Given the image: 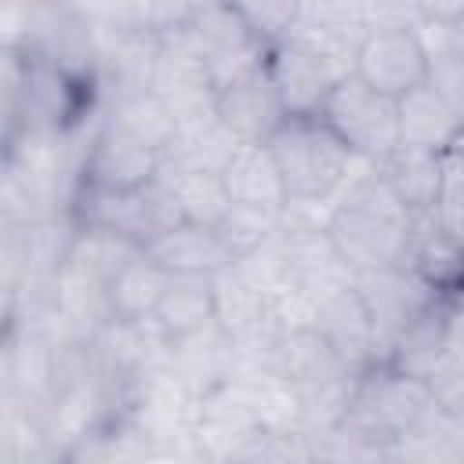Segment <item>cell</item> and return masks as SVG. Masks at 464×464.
Here are the masks:
<instances>
[{"mask_svg": "<svg viewBox=\"0 0 464 464\" xmlns=\"http://www.w3.org/2000/svg\"><path fill=\"white\" fill-rule=\"evenodd\" d=\"M185 33L203 51L218 87L265 65V58H268V47L250 33L239 4H218V0L192 4V18H188Z\"/></svg>", "mask_w": 464, "mask_h": 464, "instance_id": "cell-9", "label": "cell"}, {"mask_svg": "<svg viewBox=\"0 0 464 464\" xmlns=\"http://www.w3.org/2000/svg\"><path fill=\"white\" fill-rule=\"evenodd\" d=\"M319 116L359 160L381 167L399 149V102L373 91L355 72L330 91Z\"/></svg>", "mask_w": 464, "mask_h": 464, "instance_id": "cell-6", "label": "cell"}, {"mask_svg": "<svg viewBox=\"0 0 464 464\" xmlns=\"http://www.w3.org/2000/svg\"><path fill=\"white\" fill-rule=\"evenodd\" d=\"M214 112L243 145H265L286 120V109L268 76V65H257L221 83L214 94Z\"/></svg>", "mask_w": 464, "mask_h": 464, "instance_id": "cell-14", "label": "cell"}, {"mask_svg": "<svg viewBox=\"0 0 464 464\" xmlns=\"http://www.w3.org/2000/svg\"><path fill=\"white\" fill-rule=\"evenodd\" d=\"M141 246L123 239V236H112V232H91V228H80L76 232V243L65 257V268L109 286L116 279V272L138 254Z\"/></svg>", "mask_w": 464, "mask_h": 464, "instance_id": "cell-31", "label": "cell"}, {"mask_svg": "<svg viewBox=\"0 0 464 464\" xmlns=\"http://www.w3.org/2000/svg\"><path fill=\"white\" fill-rule=\"evenodd\" d=\"M102 123L156 156H167L178 138V120H174L170 105L152 91H134V94L105 102Z\"/></svg>", "mask_w": 464, "mask_h": 464, "instance_id": "cell-19", "label": "cell"}, {"mask_svg": "<svg viewBox=\"0 0 464 464\" xmlns=\"http://www.w3.org/2000/svg\"><path fill=\"white\" fill-rule=\"evenodd\" d=\"M381 174L413 218H428V214H435V203H439V192H442L446 156L420 152V149H395L381 163Z\"/></svg>", "mask_w": 464, "mask_h": 464, "instance_id": "cell-24", "label": "cell"}, {"mask_svg": "<svg viewBox=\"0 0 464 464\" xmlns=\"http://www.w3.org/2000/svg\"><path fill=\"white\" fill-rule=\"evenodd\" d=\"M355 76L395 102L424 87L431 76V62L417 36V25L366 29L355 47Z\"/></svg>", "mask_w": 464, "mask_h": 464, "instance_id": "cell-10", "label": "cell"}, {"mask_svg": "<svg viewBox=\"0 0 464 464\" xmlns=\"http://www.w3.org/2000/svg\"><path fill=\"white\" fill-rule=\"evenodd\" d=\"M442 348L450 362L464 366V294L442 297Z\"/></svg>", "mask_w": 464, "mask_h": 464, "instance_id": "cell-40", "label": "cell"}, {"mask_svg": "<svg viewBox=\"0 0 464 464\" xmlns=\"http://www.w3.org/2000/svg\"><path fill=\"white\" fill-rule=\"evenodd\" d=\"M450 439H453V446H457V453L464 457V413H457V417H450Z\"/></svg>", "mask_w": 464, "mask_h": 464, "instance_id": "cell-43", "label": "cell"}, {"mask_svg": "<svg viewBox=\"0 0 464 464\" xmlns=\"http://www.w3.org/2000/svg\"><path fill=\"white\" fill-rule=\"evenodd\" d=\"M460 152H464V145H460Z\"/></svg>", "mask_w": 464, "mask_h": 464, "instance_id": "cell-45", "label": "cell"}, {"mask_svg": "<svg viewBox=\"0 0 464 464\" xmlns=\"http://www.w3.org/2000/svg\"><path fill=\"white\" fill-rule=\"evenodd\" d=\"M152 326L167 341H181L214 326V276H170Z\"/></svg>", "mask_w": 464, "mask_h": 464, "instance_id": "cell-26", "label": "cell"}, {"mask_svg": "<svg viewBox=\"0 0 464 464\" xmlns=\"http://www.w3.org/2000/svg\"><path fill=\"white\" fill-rule=\"evenodd\" d=\"M160 170H163V156L120 138L98 120L80 149L76 185L98 192H141L160 178Z\"/></svg>", "mask_w": 464, "mask_h": 464, "instance_id": "cell-11", "label": "cell"}, {"mask_svg": "<svg viewBox=\"0 0 464 464\" xmlns=\"http://www.w3.org/2000/svg\"><path fill=\"white\" fill-rule=\"evenodd\" d=\"M149 91L160 94L170 105L174 120L214 112V94H218L214 72H210L203 51L192 44V36L185 29L160 40V54H156Z\"/></svg>", "mask_w": 464, "mask_h": 464, "instance_id": "cell-12", "label": "cell"}, {"mask_svg": "<svg viewBox=\"0 0 464 464\" xmlns=\"http://www.w3.org/2000/svg\"><path fill=\"white\" fill-rule=\"evenodd\" d=\"M214 323L228 334V341H243L276 326L272 301L254 290L236 268L214 276Z\"/></svg>", "mask_w": 464, "mask_h": 464, "instance_id": "cell-28", "label": "cell"}, {"mask_svg": "<svg viewBox=\"0 0 464 464\" xmlns=\"http://www.w3.org/2000/svg\"><path fill=\"white\" fill-rule=\"evenodd\" d=\"M442 410L431 399L428 384L420 377H410L388 362L366 366L362 373H355L352 384V399H348V413L344 420L359 431H366L370 439L395 446L399 439L428 428L431 420H439Z\"/></svg>", "mask_w": 464, "mask_h": 464, "instance_id": "cell-4", "label": "cell"}, {"mask_svg": "<svg viewBox=\"0 0 464 464\" xmlns=\"http://www.w3.org/2000/svg\"><path fill=\"white\" fill-rule=\"evenodd\" d=\"M355 290L373 323V366L384 362L395 337L439 301V294L406 265L362 272V276H355Z\"/></svg>", "mask_w": 464, "mask_h": 464, "instance_id": "cell-8", "label": "cell"}, {"mask_svg": "<svg viewBox=\"0 0 464 464\" xmlns=\"http://www.w3.org/2000/svg\"><path fill=\"white\" fill-rule=\"evenodd\" d=\"M424 384H428L431 399L439 402V410H442L446 417L464 413V366L442 359V362L431 370V377H428Z\"/></svg>", "mask_w": 464, "mask_h": 464, "instance_id": "cell-39", "label": "cell"}, {"mask_svg": "<svg viewBox=\"0 0 464 464\" xmlns=\"http://www.w3.org/2000/svg\"><path fill=\"white\" fill-rule=\"evenodd\" d=\"M232 268H236L254 290H261L268 301H276L279 294L294 290V272H290V254H286L283 232H276L268 243H261L257 250H250L246 257H239Z\"/></svg>", "mask_w": 464, "mask_h": 464, "instance_id": "cell-32", "label": "cell"}, {"mask_svg": "<svg viewBox=\"0 0 464 464\" xmlns=\"http://www.w3.org/2000/svg\"><path fill=\"white\" fill-rule=\"evenodd\" d=\"M170 286V272L152 261L145 250H138L109 283V304H112V319L123 323H152L163 294Z\"/></svg>", "mask_w": 464, "mask_h": 464, "instance_id": "cell-25", "label": "cell"}, {"mask_svg": "<svg viewBox=\"0 0 464 464\" xmlns=\"http://www.w3.org/2000/svg\"><path fill=\"white\" fill-rule=\"evenodd\" d=\"M442 359H446V348H442V297H439L424 315H417L395 337V344H392V352H388L384 362L395 366V370H402V373H410V377L428 381L431 370Z\"/></svg>", "mask_w": 464, "mask_h": 464, "instance_id": "cell-30", "label": "cell"}, {"mask_svg": "<svg viewBox=\"0 0 464 464\" xmlns=\"http://www.w3.org/2000/svg\"><path fill=\"white\" fill-rule=\"evenodd\" d=\"M167 366L188 384V392L196 399H203L207 392L221 388L232 381V370H236V359H232V341L228 334L214 323L192 337H181V341H170V352H167Z\"/></svg>", "mask_w": 464, "mask_h": 464, "instance_id": "cell-20", "label": "cell"}, {"mask_svg": "<svg viewBox=\"0 0 464 464\" xmlns=\"http://www.w3.org/2000/svg\"><path fill=\"white\" fill-rule=\"evenodd\" d=\"M265 65L286 116H319L330 91L355 72V44L297 18V29L268 51Z\"/></svg>", "mask_w": 464, "mask_h": 464, "instance_id": "cell-2", "label": "cell"}, {"mask_svg": "<svg viewBox=\"0 0 464 464\" xmlns=\"http://www.w3.org/2000/svg\"><path fill=\"white\" fill-rule=\"evenodd\" d=\"M312 326L330 341V348L337 352L348 373H362L366 366H373V323L355 283L323 297L315 304Z\"/></svg>", "mask_w": 464, "mask_h": 464, "instance_id": "cell-16", "label": "cell"}, {"mask_svg": "<svg viewBox=\"0 0 464 464\" xmlns=\"http://www.w3.org/2000/svg\"><path fill=\"white\" fill-rule=\"evenodd\" d=\"M265 435L268 428L232 381L207 392L196 406L192 446L203 464H243L265 442Z\"/></svg>", "mask_w": 464, "mask_h": 464, "instance_id": "cell-7", "label": "cell"}, {"mask_svg": "<svg viewBox=\"0 0 464 464\" xmlns=\"http://www.w3.org/2000/svg\"><path fill=\"white\" fill-rule=\"evenodd\" d=\"M160 181L167 185V192H170L181 221H188V225L218 228L225 221V214L232 210V199H228V188H225L221 174H207V170L163 163Z\"/></svg>", "mask_w": 464, "mask_h": 464, "instance_id": "cell-27", "label": "cell"}, {"mask_svg": "<svg viewBox=\"0 0 464 464\" xmlns=\"http://www.w3.org/2000/svg\"><path fill=\"white\" fill-rule=\"evenodd\" d=\"M460 145H464V120L431 83L399 98V149L446 156Z\"/></svg>", "mask_w": 464, "mask_h": 464, "instance_id": "cell-17", "label": "cell"}, {"mask_svg": "<svg viewBox=\"0 0 464 464\" xmlns=\"http://www.w3.org/2000/svg\"><path fill=\"white\" fill-rule=\"evenodd\" d=\"M453 40H457V51L464 54V18L457 22V29H453Z\"/></svg>", "mask_w": 464, "mask_h": 464, "instance_id": "cell-44", "label": "cell"}, {"mask_svg": "<svg viewBox=\"0 0 464 464\" xmlns=\"http://www.w3.org/2000/svg\"><path fill=\"white\" fill-rule=\"evenodd\" d=\"M279 178L286 185V203H330L352 178L359 156L323 123V116H286L279 130L265 141Z\"/></svg>", "mask_w": 464, "mask_h": 464, "instance_id": "cell-3", "label": "cell"}, {"mask_svg": "<svg viewBox=\"0 0 464 464\" xmlns=\"http://www.w3.org/2000/svg\"><path fill=\"white\" fill-rule=\"evenodd\" d=\"M196 406L199 399L163 362L127 384L120 399V424L145 446H181L192 442Z\"/></svg>", "mask_w": 464, "mask_h": 464, "instance_id": "cell-5", "label": "cell"}, {"mask_svg": "<svg viewBox=\"0 0 464 464\" xmlns=\"http://www.w3.org/2000/svg\"><path fill=\"white\" fill-rule=\"evenodd\" d=\"M232 384L246 395L268 431H304V399L290 381L276 377L265 366H254L232 373Z\"/></svg>", "mask_w": 464, "mask_h": 464, "instance_id": "cell-29", "label": "cell"}, {"mask_svg": "<svg viewBox=\"0 0 464 464\" xmlns=\"http://www.w3.org/2000/svg\"><path fill=\"white\" fill-rule=\"evenodd\" d=\"M406 268H413L439 297L464 294V243L453 239L431 214L413 221Z\"/></svg>", "mask_w": 464, "mask_h": 464, "instance_id": "cell-21", "label": "cell"}, {"mask_svg": "<svg viewBox=\"0 0 464 464\" xmlns=\"http://www.w3.org/2000/svg\"><path fill=\"white\" fill-rule=\"evenodd\" d=\"M453 239L464 243V152L453 149L446 152V174H442V192L431 214Z\"/></svg>", "mask_w": 464, "mask_h": 464, "instance_id": "cell-36", "label": "cell"}, {"mask_svg": "<svg viewBox=\"0 0 464 464\" xmlns=\"http://www.w3.org/2000/svg\"><path fill=\"white\" fill-rule=\"evenodd\" d=\"M413 214L406 203L392 192L381 167L370 160H359L352 178L334 199L326 236L341 261L362 276L381 268L406 265L410 239H413Z\"/></svg>", "mask_w": 464, "mask_h": 464, "instance_id": "cell-1", "label": "cell"}, {"mask_svg": "<svg viewBox=\"0 0 464 464\" xmlns=\"http://www.w3.org/2000/svg\"><path fill=\"white\" fill-rule=\"evenodd\" d=\"M221 181L228 188L232 207H250V210H268V214H283L286 207V185L279 178V167L268 145H239Z\"/></svg>", "mask_w": 464, "mask_h": 464, "instance_id": "cell-22", "label": "cell"}, {"mask_svg": "<svg viewBox=\"0 0 464 464\" xmlns=\"http://www.w3.org/2000/svg\"><path fill=\"white\" fill-rule=\"evenodd\" d=\"M265 370H272L276 377L290 381L297 392H312L323 388L330 381L341 377H355L344 370V362L337 359V352L330 348V341L315 330V326H286L276 334Z\"/></svg>", "mask_w": 464, "mask_h": 464, "instance_id": "cell-15", "label": "cell"}, {"mask_svg": "<svg viewBox=\"0 0 464 464\" xmlns=\"http://www.w3.org/2000/svg\"><path fill=\"white\" fill-rule=\"evenodd\" d=\"M239 145L243 141L218 120V112H203V116L178 120V138H174L170 152L163 156V163L192 167V170H207V174H225V167L232 163Z\"/></svg>", "mask_w": 464, "mask_h": 464, "instance_id": "cell-23", "label": "cell"}, {"mask_svg": "<svg viewBox=\"0 0 464 464\" xmlns=\"http://www.w3.org/2000/svg\"><path fill=\"white\" fill-rule=\"evenodd\" d=\"M145 254L152 261H160L170 276H221L236 265V257L225 246L218 228L188 225V221L163 232L156 243L145 246Z\"/></svg>", "mask_w": 464, "mask_h": 464, "instance_id": "cell-18", "label": "cell"}, {"mask_svg": "<svg viewBox=\"0 0 464 464\" xmlns=\"http://www.w3.org/2000/svg\"><path fill=\"white\" fill-rule=\"evenodd\" d=\"M225 246L232 250V257H246L250 250H257L261 243H268L279 232V214L268 210H250V207H232L225 214V221L218 225Z\"/></svg>", "mask_w": 464, "mask_h": 464, "instance_id": "cell-34", "label": "cell"}, {"mask_svg": "<svg viewBox=\"0 0 464 464\" xmlns=\"http://www.w3.org/2000/svg\"><path fill=\"white\" fill-rule=\"evenodd\" d=\"M250 33L272 51L276 44H283L301 18V4H286V0H261V4H239Z\"/></svg>", "mask_w": 464, "mask_h": 464, "instance_id": "cell-35", "label": "cell"}, {"mask_svg": "<svg viewBox=\"0 0 464 464\" xmlns=\"http://www.w3.org/2000/svg\"><path fill=\"white\" fill-rule=\"evenodd\" d=\"M243 464H319L315 439L308 431H268Z\"/></svg>", "mask_w": 464, "mask_h": 464, "instance_id": "cell-37", "label": "cell"}, {"mask_svg": "<svg viewBox=\"0 0 464 464\" xmlns=\"http://www.w3.org/2000/svg\"><path fill=\"white\" fill-rule=\"evenodd\" d=\"M130 464H203V457L196 453L192 442H181V446H141Z\"/></svg>", "mask_w": 464, "mask_h": 464, "instance_id": "cell-41", "label": "cell"}, {"mask_svg": "<svg viewBox=\"0 0 464 464\" xmlns=\"http://www.w3.org/2000/svg\"><path fill=\"white\" fill-rule=\"evenodd\" d=\"M58 392V348L25 323H4V399L47 410Z\"/></svg>", "mask_w": 464, "mask_h": 464, "instance_id": "cell-13", "label": "cell"}, {"mask_svg": "<svg viewBox=\"0 0 464 464\" xmlns=\"http://www.w3.org/2000/svg\"><path fill=\"white\" fill-rule=\"evenodd\" d=\"M47 446H51V439H47L44 413L4 399V424H0V457H4V464H25L29 457H36Z\"/></svg>", "mask_w": 464, "mask_h": 464, "instance_id": "cell-33", "label": "cell"}, {"mask_svg": "<svg viewBox=\"0 0 464 464\" xmlns=\"http://www.w3.org/2000/svg\"><path fill=\"white\" fill-rule=\"evenodd\" d=\"M25 464H72V453L62 450V446H47V450H40L36 457H29Z\"/></svg>", "mask_w": 464, "mask_h": 464, "instance_id": "cell-42", "label": "cell"}, {"mask_svg": "<svg viewBox=\"0 0 464 464\" xmlns=\"http://www.w3.org/2000/svg\"><path fill=\"white\" fill-rule=\"evenodd\" d=\"M431 62V76L428 83L453 105V112L464 120V54L457 47H446L439 54L428 58Z\"/></svg>", "mask_w": 464, "mask_h": 464, "instance_id": "cell-38", "label": "cell"}]
</instances>
